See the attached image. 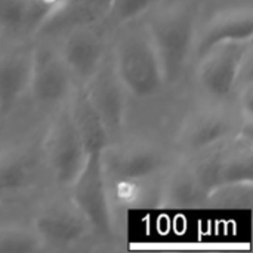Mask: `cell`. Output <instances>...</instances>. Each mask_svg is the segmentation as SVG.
<instances>
[{
	"label": "cell",
	"mask_w": 253,
	"mask_h": 253,
	"mask_svg": "<svg viewBox=\"0 0 253 253\" xmlns=\"http://www.w3.org/2000/svg\"><path fill=\"white\" fill-rule=\"evenodd\" d=\"M194 0H162L142 18L160 59L165 84H178L193 59L199 28Z\"/></svg>",
	"instance_id": "1"
},
{
	"label": "cell",
	"mask_w": 253,
	"mask_h": 253,
	"mask_svg": "<svg viewBox=\"0 0 253 253\" xmlns=\"http://www.w3.org/2000/svg\"><path fill=\"white\" fill-rule=\"evenodd\" d=\"M110 50L129 95L138 99H153L163 92L166 84L160 59L144 18L119 27Z\"/></svg>",
	"instance_id": "2"
},
{
	"label": "cell",
	"mask_w": 253,
	"mask_h": 253,
	"mask_svg": "<svg viewBox=\"0 0 253 253\" xmlns=\"http://www.w3.org/2000/svg\"><path fill=\"white\" fill-rule=\"evenodd\" d=\"M240 126L242 119L236 107L228 102H209L185 117L176 133L175 147L181 157H193L227 142Z\"/></svg>",
	"instance_id": "3"
},
{
	"label": "cell",
	"mask_w": 253,
	"mask_h": 253,
	"mask_svg": "<svg viewBox=\"0 0 253 253\" xmlns=\"http://www.w3.org/2000/svg\"><path fill=\"white\" fill-rule=\"evenodd\" d=\"M102 163L107 182H148L172 166L169 153L159 144L123 139L102 151Z\"/></svg>",
	"instance_id": "4"
},
{
	"label": "cell",
	"mask_w": 253,
	"mask_h": 253,
	"mask_svg": "<svg viewBox=\"0 0 253 253\" xmlns=\"http://www.w3.org/2000/svg\"><path fill=\"white\" fill-rule=\"evenodd\" d=\"M74 86L58 44L50 39L33 42L28 95L36 108L56 111L68 99Z\"/></svg>",
	"instance_id": "5"
},
{
	"label": "cell",
	"mask_w": 253,
	"mask_h": 253,
	"mask_svg": "<svg viewBox=\"0 0 253 253\" xmlns=\"http://www.w3.org/2000/svg\"><path fill=\"white\" fill-rule=\"evenodd\" d=\"M252 59L251 42H225L209 49L197 64V83L211 102H228L239 84L242 71Z\"/></svg>",
	"instance_id": "6"
},
{
	"label": "cell",
	"mask_w": 253,
	"mask_h": 253,
	"mask_svg": "<svg viewBox=\"0 0 253 253\" xmlns=\"http://www.w3.org/2000/svg\"><path fill=\"white\" fill-rule=\"evenodd\" d=\"M70 202L82 213L90 231L101 237H113V212L107 176L104 172L102 153H90L68 187Z\"/></svg>",
	"instance_id": "7"
},
{
	"label": "cell",
	"mask_w": 253,
	"mask_h": 253,
	"mask_svg": "<svg viewBox=\"0 0 253 253\" xmlns=\"http://www.w3.org/2000/svg\"><path fill=\"white\" fill-rule=\"evenodd\" d=\"M43 154L55 184L59 188L68 190L80 173L87 153L71 120L67 101L55 111L44 133Z\"/></svg>",
	"instance_id": "8"
},
{
	"label": "cell",
	"mask_w": 253,
	"mask_h": 253,
	"mask_svg": "<svg viewBox=\"0 0 253 253\" xmlns=\"http://www.w3.org/2000/svg\"><path fill=\"white\" fill-rule=\"evenodd\" d=\"M83 89L99 113L111 144L120 141L126 123L127 92L119 77L110 49L98 70L83 84Z\"/></svg>",
	"instance_id": "9"
},
{
	"label": "cell",
	"mask_w": 253,
	"mask_h": 253,
	"mask_svg": "<svg viewBox=\"0 0 253 253\" xmlns=\"http://www.w3.org/2000/svg\"><path fill=\"white\" fill-rule=\"evenodd\" d=\"M101 25L80 24L59 36L58 49L76 86H83L93 76L110 49Z\"/></svg>",
	"instance_id": "10"
},
{
	"label": "cell",
	"mask_w": 253,
	"mask_h": 253,
	"mask_svg": "<svg viewBox=\"0 0 253 253\" xmlns=\"http://www.w3.org/2000/svg\"><path fill=\"white\" fill-rule=\"evenodd\" d=\"M31 228L43 248H70L83 240L90 227L82 213L70 202L50 203L34 215Z\"/></svg>",
	"instance_id": "11"
},
{
	"label": "cell",
	"mask_w": 253,
	"mask_h": 253,
	"mask_svg": "<svg viewBox=\"0 0 253 253\" xmlns=\"http://www.w3.org/2000/svg\"><path fill=\"white\" fill-rule=\"evenodd\" d=\"M33 43L19 42L0 52V120L9 119L25 95L31 76Z\"/></svg>",
	"instance_id": "12"
},
{
	"label": "cell",
	"mask_w": 253,
	"mask_h": 253,
	"mask_svg": "<svg viewBox=\"0 0 253 253\" xmlns=\"http://www.w3.org/2000/svg\"><path fill=\"white\" fill-rule=\"evenodd\" d=\"M253 37V10L248 6L224 9L197 28L193 59L197 61L209 49L225 42H251Z\"/></svg>",
	"instance_id": "13"
},
{
	"label": "cell",
	"mask_w": 253,
	"mask_h": 253,
	"mask_svg": "<svg viewBox=\"0 0 253 253\" xmlns=\"http://www.w3.org/2000/svg\"><path fill=\"white\" fill-rule=\"evenodd\" d=\"M159 206L172 211H187L206 206V194L202 190L191 163L181 157L162 176L159 185Z\"/></svg>",
	"instance_id": "14"
},
{
	"label": "cell",
	"mask_w": 253,
	"mask_h": 253,
	"mask_svg": "<svg viewBox=\"0 0 253 253\" xmlns=\"http://www.w3.org/2000/svg\"><path fill=\"white\" fill-rule=\"evenodd\" d=\"M111 0H62L53 13L40 25L36 39L59 37L64 31L80 24H101Z\"/></svg>",
	"instance_id": "15"
},
{
	"label": "cell",
	"mask_w": 253,
	"mask_h": 253,
	"mask_svg": "<svg viewBox=\"0 0 253 253\" xmlns=\"http://www.w3.org/2000/svg\"><path fill=\"white\" fill-rule=\"evenodd\" d=\"M67 107L86 153H102L111 141L99 113L90 102L83 86H74L67 99Z\"/></svg>",
	"instance_id": "16"
},
{
	"label": "cell",
	"mask_w": 253,
	"mask_h": 253,
	"mask_svg": "<svg viewBox=\"0 0 253 253\" xmlns=\"http://www.w3.org/2000/svg\"><path fill=\"white\" fill-rule=\"evenodd\" d=\"M34 162L30 153L9 148L0 151V202L10 200L34 182Z\"/></svg>",
	"instance_id": "17"
},
{
	"label": "cell",
	"mask_w": 253,
	"mask_h": 253,
	"mask_svg": "<svg viewBox=\"0 0 253 253\" xmlns=\"http://www.w3.org/2000/svg\"><path fill=\"white\" fill-rule=\"evenodd\" d=\"M0 34L16 40L34 37L28 0H0Z\"/></svg>",
	"instance_id": "18"
},
{
	"label": "cell",
	"mask_w": 253,
	"mask_h": 253,
	"mask_svg": "<svg viewBox=\"0 0 253 253\" xmlns=\"http://www.w3.org/2000/svg\"><path fill=\"white\" fill-rule=\"evenodd\" d=\"M252 196L253 182L225 184L208 196L206 206L218 209H251Z\"/></svg>",
	"instance_id": "19"
},
{
	"label": "cell",
	"mask_w": 253,
	"mask_h": 253,
	"mask_svg": "<svg viewBox=\"0 0 253 253\" xmlns=\"http://www.w3.org/2000/svg\"><path fill=\"white\" fill-rule=\"evenodd\" d=\"M162 0H111L110 9L102 21L108 28L117 30L119 27L142 18Z\"/></svg>",
	"instance_id": "20"
},
{
	"label": "cell",
	"mask_w": 253,
	"mask_h": 253,
	"mask_svg": "<svg viewBox=\"0 0 253 253\" xmlns=\"http://www.w3.org/2000/svg\"><path fill=\"white\" fill-rule=\"evenodd\" d=\"M42 249L43 245L31 227H0V253H34Z\"/></svg>",
	"instance_id": "21"
},
{
	"label": "cell",
	"mask_w": 253,
	"mask_h": 253,
	"mask_svg": "<svg viewBox=\"0 0 253 253\" xmlns=\"http://www.w3.org/2000/svg\"><path fill=\"white\" fill-rule=\"evenodd\" d=\"M31 7V18L34 25V36L40 25L53 13V10L62 3V0H28Z\"/></svg>",
	"instance_id": "22"
},
{
	"label": "cell",
	"mask_w": 253,
	"mask_h": 253,
	"mask_svg": "<svg viewBox=\"0 0 253 253\" xmlns=\"http://www.w3.org/2000/svg\"><path fill=\"white\" fill-rule=\"evenodd\" d=\"M0 123H1V120H0Z\"/></svg>",
	"instance_id": "23"
},
{
	"label": "cell",
	"mask_w": 253,
	"mask_h": 253,
	"mask_svg": "<svg viewBox=\"0 0 253 253\" xmlns=\"http://www.w3.org/2000/svg\"><path fill=\"white\" fill-rule=\"evenodd\" d=\"M0 36H1V34H0Z\"/></svg>",
	"instance_id": "24"
}]
</instances>
